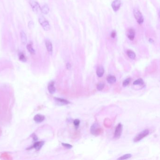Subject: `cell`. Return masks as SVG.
Segmentation results:
<instances>
[{"label": "cell", "instance_id": "6da1fadb", "mask_svg": "<svg viewBox=\"0 0 160 160\" xmlns=\"http://www.w3.org/2000/svg\"><path fill=\"white\" fill-rule=\"evenodd\" d=\"M39 22L41 25L43 29L46 31H48L50 29V25L48 21L43 16H41L39 18Z\"/></svg>", "mask_w": 160, "mask_h": 160}, {"label": "cell", "instance_id": "7a4b0ae2", "mask_svg": "<svg viewBox=\"0 0 160 160\" xmlns=\"http://www.w3.org/2000/svg\"><path fill=\"white\" fill-rule=\"evenodd\" d=\"M149 133V131L148 129L143 130V131L138 133L136 136L135 137H134V139H133V141L135 142L140 141L141 140L144 139L145 137H147Z\"/></svg>", "mask_w": 160, "mask_h": 160}, {"label": "cell", "instance_id": "3957f363", "mask_svg": "<svg viewBox=\"0 0 160 160\" xmlns=\"http://www.w3.org/2000/svg\"><path fill=\"white\" fill-rule=\"evenodd\" d=\"M133 13L137 23L140 25L142 24L144 22V18L140 10L137 9H135L133 10Z\"/></svg>", "mask_w": 160, "mask_h": 160}, {"label": "cell", "instance_id": "277c9868", "mask_svg": "<svg viewBox=\"0 0 160 160\" xmlns=\"http://www.w3.org/2000/svg\"><path fill=\"white\" fill-rule=\"evenodd\" d=\"M123 131V125L121 123H119L116 126L115 132H114V137L115 139H119Z\"/></svg>", "mask_w": 160, "mask_h": 160}, {"label": "cell", "instance_id": "5b68a950", "mask_svg": "<svg viewBox=\"0 0 160 160\" xmlns=\"http://www.w3.org/2000/svg\"><path fill=\"white\" fill-rule=\"evenodd\" d=\"M31 6L32 7L33 12L35 13H38L41 9V7L37 1H30Z\"/></svg>", "mask_w": 160, "mask_h": 160}, {"label": "cell", "instance_id": "8992f818", "mask_svg": "<svg viewBox=\"0 0 160 160\" xmlns=\"http://www.w3.org/2000/svg\"><path fill=\"white\" fill-rule=\"evenodd\" d=\"M121 5V0H114L111 4L112 9L115 12H117L119 9Z\"/></svg>", "mask_w": 160, "mask_h": 160}, {"label": "cell", "instance_id": "52a82bcc", "mask_svg": "<svg viewBox=\"0 0 160 160\" xmlns=\"http://www.w3.org/2000/svg\"><path fill=\"white\" fill-rule=\"evenodd\" d=\"M44 141H38V142H36L34 143L33 145L32 146V147H31L29 148H28V149H31L32 148H35L37 151L40 150V149L43 147V145H44Z\"/></svg>", "mask_w": 160, "mask_h": 160}, {"label": "cell", "instance_id": "ba28073f", "mask_svg": "<svg viewBox=\"0 0 160 160\" xmlns=\"http://www.w3.org/2000/svg\"><path fill=\"white\" fill-rule=\"evenodd\" d=\"M98 124H94L92 125L90 129L91 133L93 135H95L99 133V132L100 131V129L98 127Z\"/></svg>", "mask_w": 160, "mask_h": 160}, {"label": "cell", "instance_id": "9c48e42d", "mask_svg": "<svg viewBox=\"0 0 160 160\" xmlns=\"http://www.w3.org/2000/svg\"><path fill=\"white\" fill-rule=\"evenodd\" d=\"M55 100L57 103L60 104L61 105H68L70 103V102L67 100L60 98H55Z\"/></svg>", "mask_w": 160, "mask_h": 160}, {"label": "cell", "instance_id": "30bf717a", "mask_svg": "<svg viewBox=\"0 0 160 160\" xmlns=\"http://www.w3.org/2000/svg\"><path fill=\"white\" fill-rule=\"evenodd\" d=\"M45 119V117L43 115L41 114H37L34 116L33 119L36 123H40L43 122Z\"/></svg>", "mask_w": 160, "mask_h": 160}, {"label": "cell", "instance_id": "8fae6325", "mask_svg": "<svg viewBox=\"0 0 160 160\" xmlns=\"http://www.w3.org/2000/svg\"><path fill=\"white\" fill-rule=\"evenodd\" d=\"M45 45L48 52L50 54H52L53 52V46L51 42L49 40H46L45 41Z\"/></svg>", "mask_w": 160, "mask_h": 160}, {"label": "cell", "instance_id": "7c38bea8", "mask_svg": "<svg viewBox=\"0 0 160 160\" xmlns=\"http://www.w3.org/2000/svg\"><path fill=\"white\" fill-rule=\"evenodd\" d=\"M47 88L50 94H54L55 92V82L54 81H51L49 83Z\"/></svg>", "mask_w": 160, "mask_h": 160}, {"label": "cell", "instance_id": "4fadbf2b", "mask_svg": "<svg viewBox=\"0 0 160 160\" xmlns=\"http://www.w3.org/2000/svg\"><path fill=\"white\" fill-rule=\"evenodd\" d=\"M135 36V32L133 29L131 28L129 30L128 32L127 36L129 40L133 41Z\"/></svg>", "mask_w": 160, "mask_h": 160}, {"label": "cell", "instance_id": "5bb4252c", "mask_svg": "<svg viewBox=\"0 0 160 160\" xmlns=\"http://www.w3.org/2000/svg\"><path fill=\"white\" fill-rule=\"evenodd\" d=\"M104 72H105V71H104L103 67V66H100L97 68L96 74L98 76V77L101 78L103 76Z\"/></svg>", "mask_w": 160, "mask_h": 160}, {"label": "cell", "instance_id": "9a60e30c", "mask_svg": "<svg viewBox=\"0 0 160 160\" xmlns=\"http://www.w3.org/2000/svg\"><path fill=\"white\" fill-rule=\"evenodd\" d=\"M20 38L22 43L23 45H25L27 43V36H26L25 33L23 31H21Z\"/></svg>", "mask_w": 160, "mask_h": 160}, {"label": "cell", "instance_id": "2e32d148", "mask_svg": "<svg viewBox=\"0 0 160 160\" xmlns=\"http://www.w3.org/2000/svg\"><path fill=\"white\" fill-rule=\"evenodd\" d=\"M107 81L110 84H113L116 82V78L114 76L109 75L107 78Z\"/></svg>", "mask_w": 160, "mask_h": 160}, {"label": "cell", "instance_id": "e0dca14e", "mask_svg": "<svg viewBox=\"0 0 160 160\" xmlns=\"http://www.w3.org/2000/svg\"><path fill=\"white\" fill-rule=\"evenodd\" d=\"M41 10L42 13L45 15H47L49 12V8L47 5H44V6H42V7L41 8Z\"/></svg>", "mask_w": 160, "mask_h": 160}, {"label": "cell", "instance_id": "ac0fdd59", "mask_svg": "<svg viewBox=\"0 0 160 160\" xmlns=\"http://www.w3.org/2000/svg\"><path fill=\"white\" fill-rule=\"evenodd\" d=\"M127 55L132 60H134L136 58L135 53H134L133 51L131 50H128L127 51Z\"/></svg>", "mask_w": 160, "mask_h": 160}, {"label": "cell", "instance_id": "d6986e66", "mask_svg": "<svg viewBox=\"0 0 160 160\" xmlns=\"http://www.w3.org/2000/svg\"><path fill=\"white\" fill-rule=\"evenodd\" d=\"M26 48H27V50L28 52L30 53L31 54L34 55L35 53V50L33 48V46H32V44H29L27 45L26 46Z\"/></svg>", "mask_w": 160, "mask_h": 160}, {"label": "cell", "instance_id": "ffe728a7", "mask_svg": "<svg viewBox=\"0 0 160 160\" xmlns=\"http://www.w3.org/2000/svg\"><path fill=\"white\" fill-rule=\"evenodd\" d=\"M144 84V82L142 79H139L134 81L133 85H143Z\"/></svg>", "mask_w": 160, "mask_h": 160}, {"label": "cell", "instance_id": "44dd1931", "mask_svg": "<svg viewBox=\"0 0 160 160\" xmlns=\"http://www.w3.org/2000/svg\"><path fill=\"white\" fill-rule=\"evenodd\" d=\"M132 156V154H130V153H128V154H124L122 156L120 157V158H118L117 160H126V159L131 158Z\"/></svg>", "mask_w": 160, "mask_h": 160}, {"label": "cell", "instance_id": "7402d4cb", "mask_svg": "<svg viewBox=\"0 0 160 160\" xmlns=\"http://www.w3.org/2000/svg\"><path fill=\"white\" fill-rule=\"evenodd\" d=\"M18 56H19V60L20 61H22L23 62H25L26 61V58L25 57V55H24V54L22 52H20L18 54Z\"/></svg>", "mask_w": 160, "mask_h": 160}, {"label": "cell", "instance_id": "603a6c76", "mask_svg": "<svg viewBox=\"0 0 160 160\" xmlns=\"http://www.w3.org/2000/svg\"><path fill=\"white\" fill-rule=\"evenodd\" d=\"M80 121L79 119H76L74 121L73 124L75 126V128L76 129H77L79 127V124H80Z\"/></svg>", "mask_w": 160, "mask_h": 160}, {"label": "cell", "instance_id": "cb8c5ba5", "mask_svg": "<svg viewBox=\"0 0 160 160\" xmlns=\"http://www.w3.org/2000/svg\"><path fill=\"white\" fill-rule=\"evenodd\" d=\"M105 87V84L103 83H99L97 86V88L99 91H102Z\"/></svg>", "mask_w": 160, "mask_h": 160}, {"label": "cell", "instance_id": "d4e9b609", "mask_svg": "<svg viewBox=\"0 0 160 160\" xmlns=\"http://www.w3.org/2000/svg\"><path fill=\"white\" fill-rule=\"evenodd\" d=\"M131 79L130 78H128L124 81L123 83V86L124 87H127L130 84Z\"/></svg>", "mask_w": 160, "mask_h": 160}, {"label": "cell", "instance_id": "484cf974", "mask_svg": "<svg viewBox=\"0 0 160 160\" xmlns=\"http://www.w3.org/2000/svg\"><path fill=\"white\" fill-rule=\"evenodd\" d=\"M62 145H63V147H65V148H67L68 149H71L72 148V145H71L69 144H67V143H62Z\"/></svg>", "mask_w": 160, "mask_h": 160}, {"label": "cell", "instance_id": "4316f807", "mask_svg": "<svg viewBox=\"0 0 160 160\" xmlns=\"http://www.w3.org/2000/svg\"><path fill=\"white\" fill-rule=\"evenodd\" d=\"M33 26H34V23H33V22L32 21H30L28 23L29 28L30 29H31L33 27Z\"/></svg>", "mask_w": 160, "mask_h": 160}, {"label": "cell", "instance_id": "83f0119b", "mask_svg": "<svg viewBox=\"0 0 160 160\" xmlns=\"http://www.w3.org/2000/svg\"><path fill=\"white\" fill-rule=\"evenodd\" d=\"M116 35V32H115V31H113V32H112L111 33V37L113 39L115 38Z\"/></svg>", "mask_w": 160, "mask_h": 160}, {"label": "cell", "instance_id": "f1b7e54d", "mask_svg": "<svg viewBox=\"0 0 160 160\" xmlns=\"http://www.w3.org/2000/svg\"><path fill=\"white\" fill-rule=\"evenodd\" d=\"M32 137H33V140L34 141H36L37 140V136H36L35 134H33V135H32Z\"/></svg>", "mask_w": 160, "mask_h": 160}, {"label": "cell", "instance_id": "f546056e", "mask_svg": "<svg viewBox=\"0 0 160 160\" xmlns=\"http://www.w3.org/2000/svg\"><path fill=\"white\" fill-rule=\"evenodd\" d=\"M71 64L69 63H67L66 65V68L67 69H68V70H70V69H71Z\"/></svg>", "mask_w": 160, "mask_h": 160}, {"label": "cell", "instance_id": "4dcf8cb0", "mask_svg": "<svg viewBox=\"0 0 160 160\" xmlns=\"http://www.w3.org/2000/svg\"><path fill=\"white\" fill-rule=\"evenodd\" d=\"M149 41L150 42H153L152 41H153V40H152V39H150L149 40Z\"/></svg>", "mask_w": 160, "mask_h": 160}]
</instances>
